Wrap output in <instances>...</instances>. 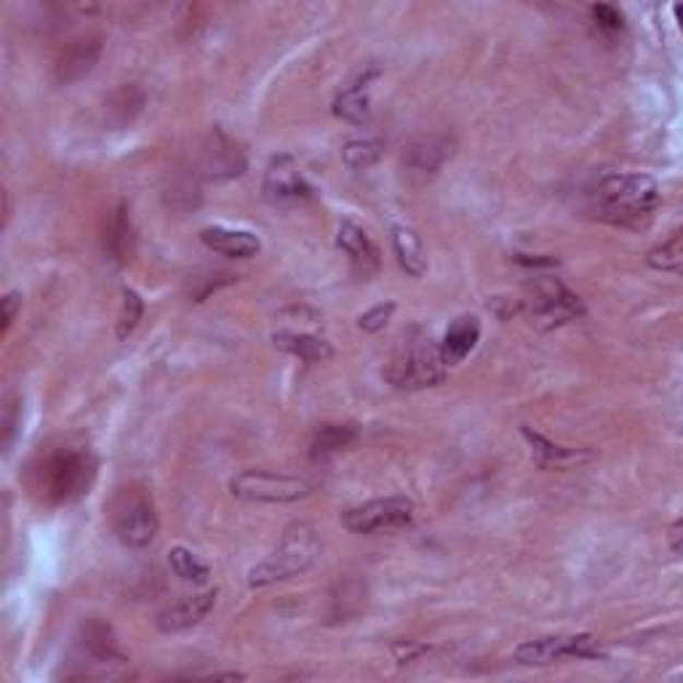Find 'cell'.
<instances>
[{
    "mask_svg": "<svg viewBox=\"0 0 683 683\" xmlns=\"http://www.w3.org/2000/svg\"><path fill=\"white\" fill-rule=\"evenodd\" d=\"M659 203L662 193L649 173H603L587 193V208L592 217L627 230L649 225Z\"/></svg>",
    "mask_w": 683,
    "mask_h": 683,
    "instance_id": "6da1fadb",
    "label": "cell"
},
{
    "mask_svg": "<svg viewBox=\"0 0 683 683\" xmlns=\"http://www.w3.org/2000/svg\"><path fill=\"white\" fill-rule=\"evenodd\" d=\"M97 478V457L86 446L53 448L33 470V491L46 505H70L88 494Z\"/></svg>",
    "mask_w": 683,
    "mask_h": 683,
    "instance_id": "7a4b0ae2",
    "label": "cell"
},
{
    "mask_svg": "<svg viewBox=\"0 0 683 683\" xmlns=\"http://www.w3.org/2000/svg\"><path fill=\"white\" fill-rule=\"evenodd\" d=\"M443 376H446V367L430 332H424L422 326H411L409 332H404L385 367V380L398 391H422V387L441 385Z\"/></svg>",
    "mask_w": 683,
    "mask_h": 683,
    "instance_id": "3957f363",
    "label": "cell"
},
{
    "mask_svg": "<svg viewBox=\"0 0 683 683\" xmlns=\"http://www.w3.org/2000/svg\"><path fill=\"white\" fill-rule=\"evenodd\" d=\"M321 555V537L310 524H291L265 561L249 572L251 587H267L308 572Z\"/></svg>",
    "mask_w": 683,
    "mask_h": 683,
    "instance_id": "277c9868",
    "label": "cell"
},
{
    "mask_svg": "<svg viewBox=\"0 0 683 683\" xmlns=\"http://www.w3.org/2000/svg\"><path fill=\"white\" fill-rule=\"evenodd\" d=\"M158 513H155L153 496L145 489L129 487L118 491V496L112 500V531L125 548H147L158 537Z\"/></svg>",
    "mask_w": 683,
    "mask_h": 683,
    "instance_id": "5b68a950",
    "label": "cell"
},
{
    "mask_svg": "<svg viewBox=\"0 0 683 683\" xmlns=\"http://www.w3.org/2000/svg\"><path fill=\"white\" fill-rule=\"evenodd\" d=\"M515 662L526 668H548L566 659H607L601 640L590 633L577 635H548V638L526 640L513 651Z\"/></svg>",
    "mask_w": 683,
    "mask_h": 683,
    "instance_id": "8992f818",
    "label": "cell"
},
{
    "mask_svg": "<svg viewBox=\"0 0 683 683\" xmlns=\"http://www.w3.org/2000/svg\"><path fill=\"white\" fill-rule=\"evenodd\" d=\"M520 308L529 313L537 328H555L585 315L583 299L568 291L559 278H537Z\"/></svg>",
    "mask_w": 683,
    "mask_h": 683,
    "instance_id": "52a82bcc",
    "label": "cell"
},
{
    "mask_svg": "<svg viewBox=\"0 0 683 683\" xmlns=\"http://www.w3.org/2000/svg\"><path fill=\"white\" fill-rule=\"evenodd\" d=\"M313 483L308 478L286 476V472L243 470L230 481L232 496L243 502H297L313 494Z\"/></svg>",
    "mask_w": 683,
    "mask_h": 683,
    "instance_id": "ba28073f",
    "label": "cell"
},
{
    "mask_svg": "<svg viewBox=\"0 0 683 683\" xmlns=\"http://www.w3.org/2000/svg\"><path fill=\"white\" fill-rule=\"evenodd\" d=\"M411 520H415V502L400 494L363 502L342 515V524L352 535H385V531L404 529Z\"/></svg>",
    "mask_w": 683,
    "mask_h": 683,
    "instance_id": "9c48e42d",
    "label": "cell"
},
{
    "mask_svg": "<svg viewBox=\"0 0 683 683\" xmlns=\"http://www.w3.org/2000/svg\"><path fill=\"white\" fill-rule=\"evenodd\" d=\"M195 171L201 173V177L214 179V182L241 177L245 171V155L243 149L238 147V142L230 140L225 131L212 129V134H208L206 142L201 145V153H197Z\"/></svg>",
    "mask_w": 683,
    "mask_h": 683,
    "instance_id": "30bf717a",
    "label": "cell"
},
{
    "mask_svg": "<svg viewBox=\"0 0 683 683\" xmlns=\"http://www.w3.org/2000/svg\"><path fill=\"white\" fill-rule=\"evenodd\" d=\"M262 193H265L267 201L275 203V206H286V203L310 201V197H313V188H310L308 179L302 177V171L293 164L291 155H275L265 171Z\"/></svg>",
    "mask_w": 683,
    "mask_h": 683,
    "instance_id": "8fae6325",
    "label": "cell"
},
{
    "mask_svg": "<svg viewBox=\"0 0 683 683\" xmlns=\"http://www.w3.org/2000/svg\"><path fill=\"white\" fill-rule=\"evenodd\" d=\"M454 153V142L443 134L419 136L404 153V171L411 182L424 184L443 169Z\"/></svg>",
    "mask_w": 683,
    "mask_h": 683,
    "instance_id": "7c38bea8",
    "label": "cell"
},
{
    "mask_svg": "<svg viewBox=\"0 0 683 683\" xmlns=\"http://www.w3.org/2000/svg\"><path fill=\"white\" fill-rule=\"evenodd\" d=\"M101 249L116 265H129L136 251V230L131 221L129 203L121 201L110 208L101 227Z\"/></svg>",
    "mask_w": 683,
    "mask_h": 683,
    "instance_id": "4fadbf2b",
    "label": "cell"
},
{
    "mask_svg": "<svg viewBox=\"0 0 683 683\" xmlns=\"http://www.w3.org/2000/svg\"><path fill=\"white\" fill-rule=\"evenodd\" d=\"M217 603V590H208V592H195V596H184L179 598L177 603L166 607L158 614V627L164 633H182L188 627L197 625V622L206 620L208 611L214 609Z\"/></svg>",
    "mask_w": 683,
    "mask_h": 683,
    "instance_id": "5bb4252c",
    "label": "cell"
},
{
    "mask_svg": "<svg viewBox=\"0 0 683 683\" xmlns=\"http://www.w3.org/2000/svg\"><path fill=\"white\" fill-rule=\"evenodd\" d=\"M101 57V38L99 35H88V38H77L68 46L57 59V81L59 83H75L83 81L94 68H97Z\"/></svg>",
    "mask_w": 683,
    "mask_h": 683,
    "instance_id": "9a60e30c",
    "label": "cell"
},
{
    "mask_svg": "<svg viewBox=\"0 0 683 683\" xmlns=\"http://www.w3.org/2000/svg\"><path fill=\"white\" fill-rule=\"evenodd\" d=\"M337 245L350 256L352 269L358 275H363V278H369V275H374L380 269V249H376V243L367 236V230L358 227L356 221H342L337 230Z\"/></svg>",
    "mask_w": 683,
    "mask_h": 683,
    "instance_id": "2e32d148",
    "label": "cell"
},
{
    "mask_svg": "<svg viewBox=\"0 0 683 683\" xmlns=\"http://www.w3.org/2000/svg\"><path fill=\"white\" fill-rule=\"evenodd\" d=\"M520 433H524V439L529 441L535 465L542 467V470H568V467L583 465L592 457V454L585 452V448H566V446H559V443L548 441L544 435L535 433L529 424H524Z\"/></svg>",
    "mask_w": 683,
    "mask_h": 683,
    "instance_id": "e0dca14e",
    "label": "cell"
},
{
    "mask_svg": "<svg viewBox=\"0 0 683 683\" xmlns=\"http://www.w3.org/2000/svg\"><path fill=\"white\" fill-rule=\"evenodd\" d=\"M201 241L208 245L212 251H217L221 256H232V260H251V256L260 254L262 243L254 232L249 230H232V227H206L201 230Z\"/></svg>",
    "mask_w": 683,
    "mask_h": 683,
    "instance_id": "ac0fdd59",
    "label": "cell"
},
{
    "mask_svg": "<svg viewBox=\"0 0 683 683\" xmlns=\"http://www.w3.org/2000/svg\"><path fill=\"white\" fill-rule=\"evenodd\" d=\"M478 339H481V323L478 317L472 315H463L448 326L446 337L439 345L441 350V361L443 367H457L463 363L472 350H476Z\"/></svg>",
    "mask_w": 683,
    "mask_h": 683,
    "instance_id": "d6986e66",
    "label": "cell"
},
{
    "mask_svg": "<svg viewBox=\"0 0 683 683\" xmlns=\"http://www.w3.org/2000/svg\"><path fill=\"white\" fill-rule=\"evenodd\" d=\"M380 75V68H371L367 73H361L345 92L334 99V116L342 118L347 123H367L369 121V83Z\"/></svg>",
    "mask_w": 683,
    "mask_h": 683,
    "instance_id": "ffe728a7",
    "label": "cell"
},
{
    "mask_svg": "<svg viewBox=\"0 0 683 683\" xmlns=\"http://www.w3.org/2000/svg\"><path fill=\"white\" fill-rule=\"evenodd\" d=\"M166 206L177 214H188L201 203V173L193 166H179L166 182Z\"/></svg>",
    "mask_w": 683,
    "mask_h": 683,
    "instance_id": "44dd1931",
    "label": "cell"
},
{
    "mask_svg": "<svg viewBox=\"0 0 683 683\" xmlns=\"http://www.w3.org/2000/svg\"><path fill=\"white\" fill-rule=\"evenodd\" d=\"M273 342L278 350L291 352V356H297L304 363H323L334 356V347L323 337H315V334L275 332Z\"/></svg>",
    "mask_w": 683,
    "mask_h": 683,
    "instance_id": "7402d4cb",
    "label": "cell"
},
{
    "mask_svg": "<svg viewBox=\"0 0 683 683\" xmlns=\"http://www.w3.org/2000/svg\"><path fill=\"white\" fill-rule=\"evenodd\" d=\"M83 649L86 655L99 664H112V662H125L121 646H118L116 635H112V627L105 625L101 620H88L83 625Z\"/></svg>",
    "mask_w": 683,
    "mask_h": 683,
    "instance_id": "603a6c76",
    "label": "cell"
},
{
    "mask_svg": "<svg viewBox=\"0 0 683 683\" xmlns=\"http://www.w3.org/2000/svg\"><path fill=\"white\" fill-rule=\"evenodd\" d=\"M356 439V424H323V428H317L313 441H310V459L313 463H326L334 454L345 452Z\"/></svg>",
    "mask_w": 683,
    "mask_h": 683,
    "instance_id": "cb8c5ba5",
    "label": "cell"
},
{
    "mask_svg": "<svg viewBox=\"0 0 683 683\" xmlns=\"http://www.w3.org/2000/svg\"><path fill=\"white\" fill-rule=\"evenodd\" d=\"M393 251L398 256V265L406 269L409 275H424L428 269V256H424V245L419 241V236L411 227L395 225L393 227Z\"/></svg>",
    "mask_w": 683,
    "mask_h": 683,
    "instance_id": "d4e9b609",
    "label": "cell"
},
{
    "mask_svg": "<svg viewBox=\"0 0 683 683\" xmlns=\"http://www.w3.org/2000/svg\"><path fill=\"white\" fill-rule=\"evenodd\" d=\"M142 107H145V92L140 86H125L118 88L110 99H107V121L116 129H125V125L134 123V118L140 116Z\"/></svg>",
    "mask_w": 683,
    "mask_h": 683,
    "instance_id": "484cf974",
    "label": "cell"
},
{
    "mask_svg": "<svg viewBox=\"0 0 683 683\" xmlns=\"http://www.w3.org/2000/svg\"><path fill=\"white\" fill-rule=\"evenodd\" d=\"M380 140H352L342 147V160L350 171H369L382 158Z\"/></svg>",
    "mask_w": 683,
    "mask_h": 683,
    "instance_id": "4316f807",
    "label": "cell"
},
{
    "mask_svg": "<svg viewBox=\"0 0 683 683\" xmlns=\"http://www.w3.org/2000/svg\"><path fill=\"white\" fill-rule=\"evenodd\" d=\"M169 563H171L173 574H177L179 579H184V583L203 585L208 579V574H212L206 563L197 559V555L190 553L188 548H171Z\"/></svg>",
    "mask_w": 683,
    "mask_h": 683,
    "instance_id": "83f0119b",
    "label": "cell"
},
{
    "mask_svg": "<svg viewBox=\"0 0 683 683\" xmlns=\"http://www.w3.org/2000/svg\"><path fill=\"white\" fill-rule=\"evenodd\" d=\"M646 262H649V265L655 269H662V273L679 275L681 265H683V236L681 232H673V238H670V241H664L662 245H657V249H651L649 256H646Z\"/></svg>",
    "mask_w": 683,
    "mask_h": 683,
    "instance_id": "f1b7e54d",
    "label": "cell"
},
{
    "mask_svg": "<svg viewBox=\"0 0 683 683\" xmlns=\"http://www.w3.org/2000/svg\"><path fill=\"white\" fill-rule=\"evenodd\" d=\"M142 315H145V302H142V297L134 289H129V286H123V304L121 315H118V339H125L129 334H134Z\"/></svg>",
    "mask_w": 683,
    "mask_h": 683,
    "instance_id": "f546056e",
    "label": "cell"
},
{
    "mask_svg": "<svg viewBox=\"0 0 683 683\" xmlns=\"http://www.w3.org/2000/svg\"><path fill=\"white\" fill-rule=\"evenodd\" d=\"M590 11H592V20H596V25H598V29H601V33L614 35V33H620L622 27H625V16H622L620 9H614V5L598 3V5H592Z\"/></svg>",
    "mask_w": 683,
    "mask_h": 683,
    "instance_id": "4dcf8cb0",
    "label": "cell"
},
{
    "mask_svg": "<svg viewBox=\"0 0 683 683\" xmlns=\"http://www.w3.org/2000/svg\"><path fill=\"white\" fill-rule=\"evenodd\" d=\"M395 313V304L387 302V304H376V308H371L369 313H363L361 317H358V328L367 334H376L382 332V328L387 326V321H391Z\"/></svg>",
    "mask_w": 683,
    "mask_h": 683,
    "instance_id": "1f68e13d",
    "label": "cell"
},
{
    "mask_svg": "<svg viewBox=\"0 0 683 683\" xmlns=\"http://www.w3.org/2000/svg\"><path fill=\"white\" fill-rule=\"evenodd\" d=\"M428 651H430V646H424V644H395L393 646L395 662H398V664L417 662V659L428 655Z\"/></svg>",
    "mask_w": 683,
    "mask_h": 683,
    "instance_id": "d6a6232c",
    "label": "cell"
},
{
    "mask_svg": "<svg viewBox=\"0 0 683 683\" xmlns=\"http://www.w3.org/2000/svg\"><path fill=\"white\" fill-rule=\"evenodd\" d=\"M20 308H22V293L20 291L5 293V299H3V334H9L11 323H14L16 310Z\"/></svg>",
    "mask_w": 683,
    "mask_h": 683,
    "instance_id": "836d02e7",
    "label": "cell"
},
{
    "mask_svg": "<svg viewBox=\"0 0 683 683\" xmlns=\"http://www.w3.org/2000/svg\"><path fill=\"white\" fill-rule=\"evenodd\" d=\"M681 531H683V524L681 520H675V524L670 526V550H673V555H681Z\"/></svg>",
    "mask_w": 683,
    "mask_h": 683,
    "instance_id": "e575fe53",
    "label": "cell"
}]
</instances>
